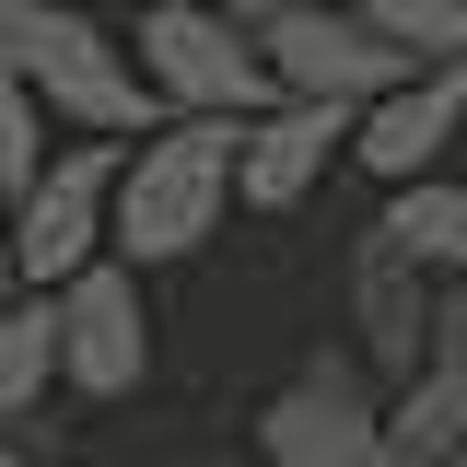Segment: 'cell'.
Returning a JSON list of instances; mask_svg holds the SVG:
<instances>
[{
  "label": "cell",
  "mask_w": 467,
  "mask_h": 467,
  "mask_svg": "<svg viewBox=\"0 0 467 467\" xmlns=\"http://www.w3.org/2000/svg\"><path fill=\"white\" fill-rule=\"evenodd\" d=\"M257 47H269V70H281V94H327V106H350V117L374 106L386 82L420 70V47H409L374 0H292V12L257 24Z\"/></svg>",
  "instance_id": "obj_6"
},
{
  "label": "cell",
  "mask_w": 467,
  "mask_h": 467,
  "mask_svg": "<svg viewBox=\"0 0 467 467\" xmlns=\"http://www.w3.org/2000/svg\"><path fill=\"white\" fill-rule=\"evenodd\" d=\"M456 140H467V58H420L409 82H386L374 106L350 117V164L374 175V187H409V175H432Z\"/></svg>",
  "instance_id": "obj_9"
},
{
  "label": "cell",
  "mask_w": 467,
  "mask_h": 467,
  "mask_svg": "<svg viewBox=\"0 0 467 467\" xmlns=\"http://www.w3.org/2000/svg\"><path fill=\"white\" fill-rule=\"evenodd\" d=\"M0 58L47 94L70 129H106V140H140L164 94H152V70L140 47H117L106 24L82 12V0H0Z\"/></svg>",
  "instance_id": "obj_2"
},
{
  "label": "cell",
  "mask_w": 467,
  "mask_h": 467,
  "mask_svg": "<svg viewBox=\"0 0 467 467\" xmlns=\"http://www.w3.org/2000/svg\"><path fill=\"white\" fill-rule=\"evenodd\" d=\"M374 234H398L432 281H467V187H456V175H409V187H386V223H374Z\"/></svg>",
  "instance_id": "obj_13"
},
{
  "label": "cell",
  "mask_w": 467,
  "mask_h": 467,
  "mask_svg": "<svg viewBox=\"0 0 467 467\" xmlns=\"http://www.w3.org/2000/svg\"><path fill=\"white\" fill-rule=\"evenodd\" d=\"M420 58H467V0H374Z\"/></svg>",
  "instance_id": "obj_15"
},
{
  "label": "cell",
  "mask_w": 467,
  "mask_h": 467,
  "mask_svg": "<svg viewBox=\"0 0 467 467\" xmlns=\"http://www.w3.org/2000/svg\"><path fill=\"white\" fill-rule=\"evenodd\" d=\"M386 432H398V456H409V467L467 456V362H456V350H432L398 398H386Z\"/></svg>",
  "instance_id": "obj_12"
},
{
  "label": "cell",
  "mask_w": 467,
  "mask_h": 467,
  "mask_svg": "<svg viewBox=\"0 0 467 467\" xmlns=\"http://www.w3.org/2000/svg\"><path fill=\"white\" fill-rule=\"evenodd\" d=\"M350 152V106H327V94H281V106L245 117V164H234V199L245 211H304L316 187H327V164Z\"/></svg>",
  "instance_id": "obj_10"
},
{
  "label": "cell",
  "mask_w": 467,
  "mask_h": 467,
  "mask_svg": "<svg viewBox=\"0 0 467 467\" xmlns=\"http://www.w3.org/2000/svg\"><path fill=\"white\" fill-rule=\"evenodd\" d=\"M47 386H58V292L24 281L0 304V432H24L47 409Z\"/></svg>",
  "instance_id": "obj_11"
},
{
  "label": "cell",
  "mask_w": 467,
  "mask_h": 467,
  "mask_svg": "<svg viewBox=\"0 0 467 467\" xmlns=\"http://www.w3.org/2000/svg\"><path fill=\"white\" fill-rule=\"evenodd\" d=\"M257 467H409L386 432V374L362 350H316L281 398L257 409Z\"/></svg>",
  "instance_id": "obj_3"
},
{
  "label": "cell",
  "mask_w": 467,
  "mask_h": 467,
  "mask_svg": "<svg viewBox=\"0 0 467 467\" xmlns=\"http://www.w3.org/2000/svg\"><path fill=\"white\" fill-rule=\"evenodd\" d=\"M223 12H245V24H269V12H292V0H223Z\"/></svg>",
  "instance_id": "obj_17"
},
{
  "label": "cell",
  "mask_w": 467,
  "mask_h": 467,
  "mask_svg": "<svg viewBox=\"0 0 467 467\" xmlns=\"http://www.w3.org/2000/svg\"><path fill=\"white\" fill-rule=\"evenodd\" d=\"M432 316H444V281L409 257L398 234H362L350 245V350L386 374V398L432 362Z\"/></svg>",
  "instance_id": "obj_8"
},
{
  "label": "cell",
  "mask_w": 467,
  "mask_h": 467,
  "mask_svg": "<svg viewBox=\"0 0 467 467\" xmlns=\"http://www.w3.org/2000/svg\"><path fill=\"white\" fill-rule=\"evenodd\" d=\"M117 175H129V140L82 129L70 152H47V175L12 199V281L58 292L70 269H94L117 245Z\"/></svg>",
  "instance_id": "obj_5"
},
{
  "label": "cell",
  "mask_w": 467,
  "mask_h": 467,
  "mask_svg": "<svg viewBox=\"0 0 467 467\" xmlns=\"http://www.w3.org/2000/svg\"><path fill=\"white\" fill-rule=\"evenodd\" d=\"M47 117H58V106L12 70V58H0V187H12V199L47 175Z\"/></svg>",
  "instance_id": "obj_14"
},
{
  "label": "cell",
  "mask_w": 467,
  "mask_h": 467,
  "mask_svg": "<svg viewBox=\"0 0 467 467\" xmlns=\"http://www.w3.org/2000/svg\"><path fill=\"white\" fill-rule=\"evenodd\" d=\"M0 269H12V187H0Z\"/></svg>",
  "instance_id": "obj_18"
},
{
  "label": "cell",
  "mask_w": 467,
  "mask_h": 467,
  "mask_svg": "<svg viewBox=\"0 0 467 467\" xmlns=\"http://www.w3.org/2000/svg\"><path fill=\"white\" fill-rule=\"evenodd\" d=\"M152 374V304H140V257H94V269H70L58 281V386L70 398H129Z\"/></svg>",
  "instance_id": "obj_7"
},
{
  "label": "cell",
  "mask_w": 467,
  "mask_h": 467,
  "mask_svg": "<svg viewBox=\"0 0 467 467\" xmlns=\"http://www.w3.org/2000/svg\"><path fill=\"white\" fill-rule=\"evenodd\" d=\"M129 47H140V70H152L164 117H175V106H199V117H257V106H281V70H269V47H257V24L223 12V0H152Z\"/></svg>",
  "instance_id": "obj_4"
},
{
  "label": "cell",
  "mask_w": 467,
  "mask_h": 467,
  "mask_svg": "<svg viewBox=\"0 0 467 467\" xmlns=\"http://www.w3.org/2000/svg\"><path fill=\"white\" fill-rule=\"evenodd\" d=\"M0 467H47V456H36V444H24V432H0Z\"/></svg>",
  "instance_id": "obj_16"
},
{
  "label": "cell",
  "mask_w": 467,
  "mask_h": 467,
  "mask_svg": "<svg viewBox=\"0 0 467 467\" xmlns=\"http://www.w3.org/2000/svg\"><path fill=\"white\" fill-rule=\"evenodd\" d=\"M234 164H245V117H199V106L152 117L129 140V175H117V257H140V269L199 257L223 234V211H245Z\"/></svg>",
  "instance_id": "obj_1"
},
{
  "label": "cell",
  "mask_w": 467,
  "mask_h": 467,
  "mask_svg": "<svg viewBox=\"0 0 467 467\" xmlns=\"http://www.w3.org/2000/svg\"><path fill=\"white\" fill-rule=\"evenodd\" d=\"M12 292H24V281H12V269H0V304H12Z\"/></svg>",
  "instance_id": "obj_19"
}]
</instances>
